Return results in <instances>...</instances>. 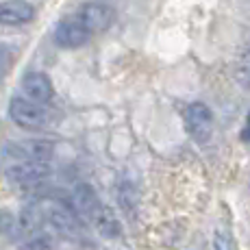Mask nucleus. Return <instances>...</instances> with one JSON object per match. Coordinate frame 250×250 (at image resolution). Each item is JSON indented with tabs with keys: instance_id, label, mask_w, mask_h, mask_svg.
<instances>
[{
	"instance_id": "nucleus-3",
	"label": "nucleus",
	"mask_w": 250,
	"mask_h": 250,
	"mask_svg": "<svg viewBox=\"0 0 250 250\" xmlns=\"http://www.w3.org/2000/svg\"><path fill=\"white\" fill-rule=\"evenodd\" d=\"M91 40V31L76 16L63 18L55 28V44L61 48H81Z\"/></svg>"
},
{
	"instance_id": "nucleus-5",
	"label": "nucleus",
	"mask_w": 250,
	"mask_h": 250,
	"mask_svg": "<svg viewBox=\"0 0 250 250\" xmlns=\"http://www.w3.org/2000/svg\"><path fill=\"white\" fill-rule=\"evenodd\" d=\"M50 176L48 161H22L7 170V179L16 185H40Z\"/></svg>"
},
{
	"instance_id": "nucleus-15",
	"label": "nucleus",
	"mask_w": 250,
	"mask_h": 250,
	"mask_svg": "<svg viewBox=\"0 0 250 250\" xmlns=\"http://www.w3.org/2000/svg\"><path fill=\"white\" fill-rule=\"evenodd\" d=\"M242 142H250V113H248L246 124H244V128H242Z\"/></svg>"
},
{
	"instance_id": "nucleus-13",
	"label": "nucleus",
	"mask_w": 250,
	"mask_h": 250,
	"mask_svg": "<svg viewBox=\"0 0 250 250\" xmlns=\"http://www.w3.org/2000/svg\"><path fill=\"white\" fill-rule=\"evenodd\" d=\"M11 63H13L11 50H9L4 44H0V81H2L4 76L9 74V70H11Z\"/></svg>"
},
{
	"instance_id": "nucleus-6",
	"label": "nucleus",
	"mask_w": 250,
	"mask_h": 250,
	"mask_svg": "<svg viewBox=\"0 0 250 250\" xmlns=\"http://www.w3.org/2000/svg\"><path fill=\"white\" fill-rule=\"evenodd\" d=\"M9 152L24 161H48L55 152V144L48 139H22L9 144Z\"/></svg>"
},
{
	"instance_id": "nucleus-2",
	"label": "nucleus",
	"mask_w": 250,
	"mask_h": 250,
	"mask_svg": "<svg viewBox=\"0 0 250 250\" xmlns=\"http://www.w3.org/2000/svg\"><path fill=\"white\" fill-rule=\"evenodd\" d=\"M185 128L189 137L198 144L209 142L213 131V113L205 103H191L185 109Z\"/></svg>"
},
{
	"instance_id": "nucleus-1",
	"label": "nucleus",
	"mask_w": 250,
	"mask_h": 250,
	"mask_svg": "<svg viewBox=\"0 0 250 250\" xmlns=\"http://www.w3.org/2000/svg\"><path fill=\"white\" fill-rule=\"evenodd\" d=\"M9 115L11 120L22 128H44L48 122H50V113L44 104L35 103L31 98H22V96H16L9 103Z\"/></svg>"
},
{
	"instance_id": "nucleus-7",
	"label": "nucleus",
	"mask_w": 250,
	"mask_h": 250,
	"mask_svg": "<svg viewBox=\"0 0 250 250\" xmlns=\"http://www.w3.org/2000/svg\"><path fill=\"white\" fill-rule=\"evenodd\" d=\"M35 18V7L26 0H2L0 2V24L2 26H22Z\"/></svg>"
},
{
	"instance_id": "nucleus-9",
	"label": "nucleus",
	"mask_w": 250,
	"mask_h": 250,
	"mask_svg": "<svg viewBox=\"0 0 250 250\" xmlns=\"http://www.w3.org/2000/svg\"><path fill=\"white\" fill-rule=\"evenodd\" d=\"M91 220H94V224H96V230L107 239H115V237H120V233H122V227H120L115 213L104 205H98V209L94 211Z\"/></svg>"
},
{
	"instance_id": "nucleus-14",
	"label": "nucleus",
	"mask_w": 250,
	"mask_h": 250,
	"mask_svg": "<svg viewBox=\"0 0 250 250\" xmlns=\"http://www.w3.org/2000/svg\"><path fill=\"white\" fill-rule=\"evenodd\" d=\"M11 227H13V215L7 213V211H0V235L11 230Z\"/></svg>"
},
{
	"instance_id": "nucleus-8",
	"label": "nucleus",
	"mask_w": 250,
	"mask_h": 250,
	"mask_svg": "<svg viewBox=\"0 0 250 250\" xmlns=\"http://www.w3.org/2000/svg\"><path fill=\"white\" fill-rule=\"evenodd\" d=\"M22 91L26 94V98L35 100L40 104H48L52 100V96H55L50 79H48L44 72H28V74H24Z\"/></svg>"
},
{
	"instance_id": "nucleus-11",
	"label": "nucleus",
	"mask_w": 250,
	"mask_h": 250,
	"mask_svg": "<svg viewBox=\"0 0 250 250\" xmlns=\"http://www.w3.org/2000/svg\"><path fill=\"white\" fill-rule=\"evenodd\" d=\"M235 76H237V83L242 85V87L250 89V46L242 52V57H239L237 70H235Z\"/></svg>"
},
{
	"instance_id": "nucleus-10",
	"label": "nucleus",
	"mask_w": 250,
	"mask_h": 250,
	"mask_svg": "<svg viewBox=\"0 0 250 250\" xmlns=\"http://www.w3.org/2000/svg\"><path fill=\"white\" fill-rule=\"evenodd\" d=\"M98 205H100L98 196L94 194V189H91L89 185H85V183H83V185H79L74 189V196H72V207L76 209V213H79V215L91 220V215H94V211L98 209Z\"/></svg>"
},
{
	"instance_id": "nucleus-4",
	"label": "nucleus",
	"mask_w": 250,
	"mask_h": 250,
	"mask_svg": "<svg viewBox=\"0 0 250 250\" xmlns=\"http://www.w3.org/2000/svg\"><path fill=\"white\" fill-rule=\"evenodd\" d=\"M76 18H79V20L91 31V35H94V33L107 31V28L111 26L115 11L107 2H85L83 7L76 11Z\"/></svg>"
},
{
	"instance_id": "nucleus-12",
	"label": "nucleus",
	"mask_w": 250,
	"mask_h": 250,
	"mask_svg": "<svg viewBox=\"0 0 250 250\" xmlns=\"http://www.w3.org/2000/svg\"><path fill=\"white\" fill-rule=\"evenodd\" d=\"M52 237L46 233H33L26 237V242L20 246V250H50Z\"/></svg>"
}]
</instances>
